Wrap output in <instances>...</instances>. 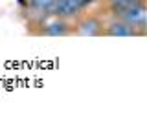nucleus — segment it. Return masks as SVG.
<instances>
[{
	"instance_id": "f257e3e1",
	"label": "nucleus",
	"mask_w": 147,
	"mask_h": 128,
	"mask_svg": "<svg viewBox=\"0 0 147 128\" xmlns=\"http://www.w3.org/2000/svg\"><path fill=\"white\" fill-rule=\"evenodd\" d=\"M90 2L92 0H55L52 13L59 17H70V15H76L79 9L86 7Z\"/></svg>"
},
{
	"instance_id": "f03ea898",
	"label": "nucleus",
	"mask_w": 147,
	"mask_h": 128,
	"mask_svg": "<svg viewBox=\"0 0 147 128\" xmlns=\"http://www.w3.org/2000/svg\"><path fill=\"white\" fill-rule=\"evenodd\" d=\"M121 15H123V20L132 27H144L145 26L147 13H145V7L142 4H132V6L125 7L121 11Z\"/></svg>"
},
{
	"instance_id": "7ed1b4c3",
	"label": "nucleus",
	"mask_w": 147,
	"mask_h": 128,
	"mask_svg": "<svg viewBox=\"0 0 147 128\" xmlns=\"http://www.w3.org/2000/svg\"><path fill=\"white\" fill-rule=\"evenodd\" d=\"M109 35H112V37H132L134 35V29L127 22H114V24L109 26Z\"/></svg>"
},
{
	"instance_id": "20e7f679",
	"label": "nucleus",
	"mask_w": 147,
	"mask_h": 128,
	"mask_svg": "<svg viewBox=\"0 0 147 128\" xmlns=\"http://www.w3.org/2000/svg\"><path fill=\"white\" fill-rule=\"evenodd\" d=\"M64 33H66V26L59 20L50 22V24L44 27V35H48V37H63Z\"/></svg>"
},
{
	"instance_id": "39448f33",
	"label": "nucleus",
	"mask_w": 147,
	"mask_h": 128,
	"mask_svg": "<svg viewBox=\"0 0 147 128\" xmlns=\"http://www.w3.org/2000/svg\"><path fill=\"white\" fill-rule=\"evenodd\" d=\"M98 31H99V24L96 20H86L79 26V33L85 35V37H92V35L98 33Z\"/></svg>"
},
{
	"instance_id": "423d86ee",
	"label": "nucleus",
	"mask_w": 147,
	"mask_h": 128,
	"mask_svg": "<svg viewBox=\"0 0 147 128\" xmlns=\"http://www.w3.org/2000/svg\"><path fill=\"white\" fill-rule=\"evenodd\" d=\"M30 4H31V7L39 9L42 13H52L55 0H30Z\"/></svg>"
},
{
	"instance_id": "0eeeda50",
	"label": "nucleus",
	"mask_w": 147,
	"mask_h": 128,
	"mask_svg": "<svg viewBox=\"0 0 147 128\" xmlns=\"http://www.w3.org/2000/svg\"><path fill=\"white\" fill-rule=\"evenodd\" d=\"M112 4L116 7H119V11H123L125 7L132 6V4H136V0H112Z\"/></svg>"
}]
</instances>
